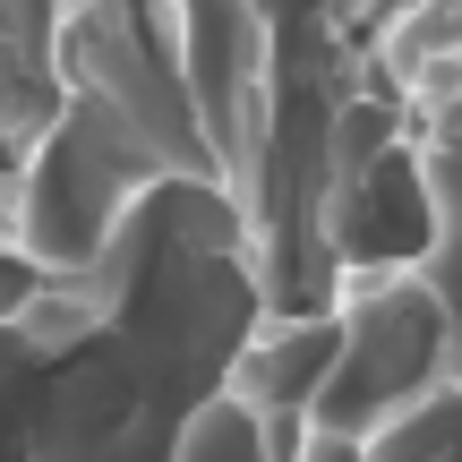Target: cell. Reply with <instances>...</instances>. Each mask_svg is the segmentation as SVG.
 Here are the masks:
<instances>
[{"label": "cell", "instance_id": "cell-2", "mask_svg": "<svg viewBox=\"0 0 462 462\" xmlns=\"http://www.w3.org/2000/svg\"><path fill=\"white\" fill-rule=\"evenodd\" d=\"M43 282H51V274L26 257V248H17V231H9V198H0V326H9V317L26 309V300L43 291Z\"/></svg>", "mask_w": 462, "mask_h": 462}, {"label": "cell", "instance_id": "cell-1", "mask_svg": "<svg viewBox=\"0 0 462 462\" xmlns=\"http://www.w3.org/2000/svg\"><path fill=\"white\" fill-rule=\"evenodd\" d=\"M180 462H274L265 454V429L240 411V402H206V420L189 429V446H180Z\"/></svg>", "mask_w": 462, "mask_h": 462}]
</instances>
